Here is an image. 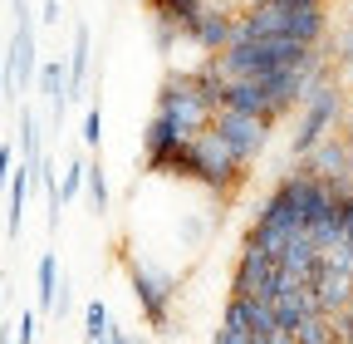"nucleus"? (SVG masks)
<instances>
[{
  "label": "nucleus",
  "mask_w": 353,
  "mask_h": 344,
  "mask_svg": "<svg viewBox=\"0 0 353 344\" xmlns=\"http://www.w3.org/2000/svg\"><path fill=\"white\" fill-rule=\"evenodd\" d=\"M118 261H123V271H128L132 300H138V310H143L148 329H152V334H167V329H172V305H176V276L162 271L157 261L132 256L123 241H118Z\"/></svg>",
  "instance_id": "f257e3e1"
},
{
  "label": "nucleus",
  "mask_w": 353,
  "mask_h": 344,
  "mask_svg": "<svg viewBox=\"0 0 353 344\" xmlns=\"http://www.w3.org/2000/svg\"><path fill=\"white\" fill-rule=\"evenodd\" d=\"M343 108H348V89L339 79H324L309 89V99L299 104V118H294V133H290V162L309 157L334 128L343 123Z\"/></svg>",
  "instance_id": "f03ea898"
},
{
  "label": "nucleus",
  "mask_w": 353,
  "mask_h": 344,
  "mask_svg": "<svg viewBox=\"0 0 353 344\" xmlns=\"http://www.w3.org/2000/svg\"><path fill=\"white\" fill-rule=\"evenodd\" d=\"M245 178H250V167H245L226 143H221L211 128L192 138V187L211 192L216 202H231V197L245 187Z\"/></svg>",
  "instance_id": "7ed1b4c3"
},
{
  "label": "nucleus",
  "mask_w": 353,
  "mask_h": 344,
  "mask_svg": "<svg viewBox=\"0 0 353 344\" xmlns=\"http://www.w3.org/2000/svg\"><path fill=\"white\" fill-rule=\"evenodd\" d=\"M152 113H162L167 123H176L187 138L206 133L211 118H216V108H211V104H206V94L196 89L192 69H172V74L157 84V108H152Z\"/></svg>",
  "instance_id": "20e7f679"
},
{
  "label": "nucleus",
  "mask_w": 353,
  "mask_h": 344,
  "mask_svg": "<svg viewBox=\"0 0 353 344\" xmlns=\"http://www.w3.org/2000/svg\"><path fill=\"white\" fill-rule=\"evenodd\" d=\"M211 133L226 143L245 167L270 148V138H275V123H265V118H250V113H236V108H216V118H211Z\"/></svg>",
  "instance_id": "39448f33"
},
{
  "label": "nucleus",
  "mask_w": 353,
  "mask_h": 344,
  "mask_svg": "<svg viewBox=\"0 0 353 344\" xmlns=\"http://www.w3.org/2000/svg\"><path fill=\"white\" fill-rule=\"evenodd\" d=\"M236 15H241L236 6H211V0H206V6L187 20L182 39H187L192 50H201V55H221L236 39Z\"/></svg>",
  "instance_id": "423d86ee"
},
{
  "label": "nucleus",
  "mask_w": 353,
  "mask_h": 344,
  "mask_svg": "<svg viewBox=\"0 0 353 344\" xmlns=\"http://www.w3.org/2000/svg\"><path fill=\"white\" fill-rule=\"evenodd\" d=\"M15 39L6 50V99H15L20 89H30L34 74H39V59H34V20H30V6L15 10Z\"/></svg>",
  "instance_id": "0eeeda50"
},
{
  "label": "nucleus",
  "mask_w": 353,
  "mask_h": 344,
  "mask_svg": "<svg viewBox=\"0 0 353 344\" xmlns=\"http://www.w3.org/2000/svg\"><path fill=\"white\" fill-rule=\"evenodd\" d=\"M176 143H187V133H182L176 123H167L162 113H152L148 128H143V172L162 178V167H167V157L176 153Z\"/></svg>",
  "instance_id": "6e6552de"
},
{
  "label": "nucleus",
  "mask_w": 353,
  "mask_h": 344,
  "mask_svg": "<svg viewBox=\"0 0 353 344\" xmlns=\"http://www.w3.org/2000/svg\"><path fill=\"white\" fill-rule=\"evenodd\" d=\"M221 108H236V113H250V118L275 123L270 94H265L260 79H226V89H221Z\"/></svg>",
  "instance_id": "1a4fd4ad"
},
{
  "label": "nucleus",
  "mask_w": 353,
  "mask_h": 344,
  "mask_svg": "<svg viewBox=\"0 0 353 344\" xmlns=\"http://www.w3.org/2000/svg\"><path fill=\"white\" fill-rule=\"evenodd\" d=\"M88 64H94V35H88V25L79 20V25H74V55H69V64H64V94H69V104L83 99Z\"/></svg>",
  "instance_id": "9d476101"
},
{
  "label": "nucleus",
  "mask_w": 353,
  "mask_h": 344,
  "mask_svg": "<svg viewBox=\"0 0 353 344\" xmlns=\"http://www.w3.org/2000/svg\"><path fill=\"white\" fill-rule=\"evenodd\" d=\"M34 84H39L44 104H50V123L59 128V123H64V108H69V94H64V64H59V59H44L39 74H34Z\"/></svg>",
  "instance_id": "9b49d317"
},
{
  "label": "nucleus",
  "mask_w": 353,
  "mask_h": 344,
  "mask_svg": "<svg viewBox=\"0 0 353 344\" xmlns=\"http://www.w3.org/2000/svg\"><path fill=\"white\" fill-rule=\"evenodd\" d=\"M314 295H319L324 315H339V310H348V300H353V276H343V271H334L324 261V276L314 280Z\"/></svg>",
  "instance_id": "f8f14e48"
},
{
  "label": "nucleus",
  "mask_w": 353,
  "mask_h": 344,
  "mask_svg": "<svg viewBox=\"0 0 353 344\" xmlns=\"http://www.w3.org/2000/svg\"><path fill=\"white\" fill-rule=\"evenodd\" d=\"M59 256L54 251H44L39 256V266H34V310L39 315H54V295H59Z\"/></svg>",
  "instance_id": "ddd939ff"
},
{
  "label": "nucleus",
  "mask_w": 353,
  "mask_h": 344,
  "mask_svg": "<svg viewBox=\"0 0 353 344\" xmlns=\"http://www.w3.org/2000/svg\"><path fill=\"white\" fill-rule=\"evenodd\" d=\"M15 153H20V162H25V167H39V162H44V133H39V113H34V108H20Z\"/></svg>",
  "instance_id": "4468645a"
},
{
  "label": "nucleus",
  "mask_w": 353,
  "mask_h": 344,
  "mask_svg": "<svg viewBox=\"0 0 353 344\" xmlns=\"http://www.w3.org/2000/svg\"><path fill=\"white\" fill-rule=\"evenodd\" d=\"M324 50H329V59H334V74L353 79V10L339 20V30H329Z\"/></svg>",
  "instance_id": "2eb2a0df"
},
{
  "label": "nucleus",
  "mask_w": 353,
  "mask_h": 344,
  "mask_svg": "<svg viewBox=\"0 0 353 344\" xmlns=\"http://www.w3.org/2000/svg\"><path fill=\"white\" fill-rule=\"evenodd\" d=\"M83 187H88V207H94L99 217H108V172H103L99 157H88V167H83Z\"/></svg>",
  "instance_id": "dca6fc26"
},
{
  "label": "nucleus",
  "mask_w": 353,
  "mask_h": 344,
  "mask_svg": "<svg viewBox=\"0 0 353 344\" xmlns=\"http://www.w3.org/2000/svg\"><path fill=\"white\" fill-rule=\"evenodd\" d=\"M108 325H113L108 305H103V300H88V305H83V344H99L108 334Z\"/></svg>",
  "instance_id": "f3484780"
},
{
  "label": "nucleus",
  "mask_w": 353,
  "mask_h": 344,
  "mask_svg": "<svg viewBox=\"0 0 353 344\" xmlns=\"http://www.w3.org/2000/svg\"><path fill=\"white\" fill-rule=\"evenodd\" d=\"M294 344H334V334H329V315H304L299 325H294Z\"/></svg>",
  "instance_id": "a211bd4d"
},
{
  "label": "nucleus",
  "mask_w": 353,
  "mask_h": 344,
  "mask_svg": "<svg viewBox=\"0 0 353 344\" xmlns=\"http://www.w3.org/2000/svg\"><path fill=\"white\" fill-rule=\"evenodd\" d=\"M83 167H88L83 157H69V167L59 172V207H69V202L83 192Z\"/></svg>",
  "instance_id": "6ab92c4d"
},
{
  "label": "nucleus",
  "mask_w": 353,
  "mask_h": 344,
  "mask_svg": "<svg viewBox=\"0 0 353 344\" xmlns=\"http://www.w3.org/2000/svg\"><path fill=\"white\" fill-rule=\"evenodd\" d=\"M270 329H280V325H275V305L250 295V334H270Z\"/></svg>",
  "instance_id": "aec40b11"
},
{
  "label": "nucleus",
  "mask_w": 353,
  "mask_h": 344,
  "mask_svg": "<svg viewBox=\"0 0 353 344\" xmlns=\"http://www.w3.org/2000/svg\"><path fill=\"white\" fill-rule=\"evenodd\" d=\"M99 143H103V108L88 104V108H83V148L99 153Z\"/></svg>",
  "instance_id": "412c9836"
},
{
  "label": "nucleus",
  "mask_w": 353,
  "mask_h": 344,
  "mask_svg": "<svg viewBox=\"0 0 353 344\" xmlns=\"http://www.w3.org/2000/svg\"><path fill=\"white\" fill-rule=\"evenodd\" d=\"M39 339V310H20L15 320V344H34Z\"/></svg>",
  "instance_id": "4be33fe9"
},
{
  "label": "nucleus",
  "mask_w": 353,
  "mask_h": 344,
  "mask_svg": "<svg viewBox=\"0 0 353 344\" xmlns=\"http://www.w3.org/2000/svg\"><path fill=\"white\" fill-rule=\"evenodd\" d=\"M329 334H334V344H353V310L329 315Z\"/></svg>",
  "instance_id": "5701e85b"
},
{
  "label": "nucleus",
  "mask_w": 353,
  "mask_h": 344,
  "mask_svg": "<svg viewBox=\"0 0 353 344\" xmlns=\"http://www.w3.org/2000/svg\"><path fill=\"white\" fill-rule=\"evenodd\" d=\"M15 162H20V153H15V143H0V192L10 187V172H15Z\"/></svg>",
  "instance_id": "b1692460"
},
{
  "label": "nucleus",
  "mask_w": 353,
  "mask_h": 344,
  "mask_svg": "<svg viewBox=\"0 0 353 344\" xmlns=\"http://www.w3.org/2000/svg\"><path fill=\"white\" fill-rule=\"evenodd\" d=\"M69 310H74V280H69V276H59V295H54V315L64 320Z\"/></svg>",
  "instance_id": "393cba45"
},
{
  "label": "nucleus",
  "mask_w": 353,
  "mask_h": 344,
  "mask_svg": "<svg viewBox=\"0 0 353 344\" xmlns=\"http://www.w3.org/2000/svg\"><path fill=\"white\" fill-rule=\"evenodd\" d=\"M339 241H353V202L339 197Z\"/></svg>",
  "instance_id": "a878e982"
},
{
  "label": "nucleus",
  "mask_w": 353,
  "mask_h": 344,
  "mask_svg": "<svg viewBox=\"0 0 353 344\" xmlns=\"http://www.w3.org/2000/svg\"><path fill=\"white\" fill-rule=\"evenodd\" d=\"M211 344H250V334H245V329H226V325H221Z\"/></svg>",
  "instance_id": "bb28decb"
},
{
  "label": "nucleus",
  "mask_w": 353,
  "mask_h": 344,
  "mask_svg": "<svg viewBox=\"0 0 353 344\" xmlns=\"http://www.w3.org/2000/svg\"><path fill=\"white\" fill-rule=\"evenodd\" d=\"M270 6H285V10H309V6H329V0H270Z\"/></svg>",
  "instance_id": "cd10ccee"
},
{
  "label": "nucleus",
  "mask_w": 353,
  "mask_h": 344,
  "mask_svg": "<svg viewBox=\"0 0 353 344\" xmlns=\"http://www.w3.org/2000/svg\"><path fill=\"white\" fill-rule=\"evenodd\" d=\"M44 25H59V0H44Z\"/></svg>",
  "instance_id": "c85d7f7f"
},
{
  "label": "nucleus",
  "mask_w": 353,
  "mask_h": 344,
  "mask_svg": "<svg viewBox=\"0 0 353 344\" xmlns=\"http://www.w3.org/2000/svg\"><path fill=\"white\" fill-rule=\"evenodd\" d=\"M0 344H15V334H10V325L0 320Z\"/></svg>",
  "instance_id": "c756f323"
},
{
  "label": "nucleus",
  "mask_w": 353,
  "mask_h": 344,
  "mask_svg": "<svg viewBox=\"0 0 353 344\" xmlns=\"http://www.w3.org/2000/svg\"><path fill=\"white\" fill-rule=\"evenodd\" d=\"M0 99H6V50H0Z\"/></svg>",
  "instance_id": "7c9ffc66"
},
{
  "label": "nucleus",
  "mask_w": 353,
  "mask_h": 344,
  "mask_svg": "<svg viewBox=\"0 0 353 344\" xmlns=\"http://www.w3.org/2000/svg\"><path fill=\"white\" fill-rule=\"evenodd\" d=\"M343 202H353V182H348V192H343Z\"/></svg>",
  "instance_id": "2f4dec72"
},
{
  "label": "nucleus",
  "mask_w": 353,
  "mask_h": 344,
  "mask_svg": "<svg viewBox=\"0 0 353 344\" xmlns=\"http://www.w3.org/2000/svg\"><path fill=\"white\" fill-rule=\"evenodd\" d=\"M211 6H236V0H211Z\"/></svg>",
  "instance_id": "473e14b6"
}]
</instances>
